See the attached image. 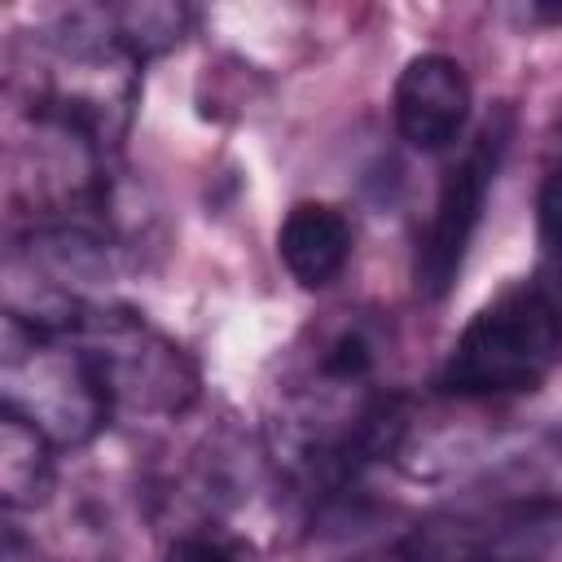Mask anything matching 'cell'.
<instances>
[{
  "label": "cell",
  "mask_w": 562,
  "mask_h": 562,
  "mask_svg": "<svg viewBox=\"0 0 562 562\" xmlns=\"http://www.w3.org/2000/svg\"><path fill=\"white\" fill-rule=\"evenodd\" d=\"M536 233H540V259H544L540 281L562 294V149L536 198Z\"/></svg>",
  "instance_id": "5"
},
{
  "label": "cell",
  "mask_w": 562,
  "mask_h": 562,
  "mask_svg": "<svg viewBox=\"0 0 562 562\" xmlns=\"http://www.w3.org/2000/svg\"><path fill=\"white\" fill-rule=\"evenodd\" d=\"M281 263L307 290L329 285L351 255V224L325 202H299L277 233Z\"/></svg>",
  "instance_id": "4"
},
{
  "label": "cell",
  "mask_w": 562,
  "mask_h": 562,
  "mask_svg": "<svg viewBox=\"0 0 562 562\" xmlns=\"http://www.w3.org/2000/svg\"><path fill=\"white\" fill-rule=\"evenodd\" d=\"M536 18H544V22H562V4H536Z\"/></svg>",
  "instance_id": "8"
},
{
  "label": "cell",
  "mask_w": 562,
  "mask_h": 562,
  "mask_svg": "<svg viewBox=\"0 0 562 562\" xmlns=\"http://www.w3.org/2000/svg\"><path fill=\"white\" fill-rule=\"evenodd\" d=\"M364 364H369V347H364V338H360V334H342V338L329 347V356H325V369H329V373H338V378L360 373Z\"/></svg>",
  "instance_id": "6"
},
{
  "label": "cell",
  "mask_w": 562,
  "mask_h": 562,
  "mask_svg": "<svg viewBox=\"0 0 562 562\" xmlns=\"http://www.w3.org/2000/svg\"><path fill=\"white\" fill-rule=\"evenodd\" d=\"M562 360V294L544 281L492 299L457 338L439 386L448 395L531 391Z\"/></svg>",
  "instance_id": "1"
},
{
  "label": "cell",
  "mask_w": 562,
  "mask_h": 562,
  "mask_svg": "<svg viewBox=\"0 0 562 562\" xmlns=\"http://www.w3.org/2000/svg\"><path fill=\"white\" fill-rule=\"evenodd\" d=\"M167 562H237L224 544H215V540H202V536H184V540H176L171 549H167Z\"/></svg>",
  "instance_id": "7"
},
{
  "label": "cell",
  "mask_w": 562,
  "mask_h": 562,
  "mask_svg": "<svg viewBox=\"0 0 562 562\" xmlns=\"http://www.w3.org/2000/svg\"><path fill=\"white\" fill-rule=\"evenodd\" d=\"M470 79L465 66L448 53L413 57L395 79V127L413 149H448L470 119Z\"/></svg>",
  "instance_id": "3"
},
{
  "label": "cell",
  "mask_w": 562,
  "mask_h": 562,
  "mask_svg": "<svg viewBox=\"0 0 562 562\" xmlns=\"http://www.w3.org/2000/svg\"><path fill=\"white\" fill-rule=\"evenodd\" d=\"M509 127H514V114L501 110L470 140V149L457 158V167L443 176L430 224L417 241V263H413V281H417L422 299H443L452 290V281L465 263V250L474 241V228L483 220V206H487L492 180L501 171V158L509 149Z\"/></svg>",
  "instance_id": "2"
}]
</instances>
